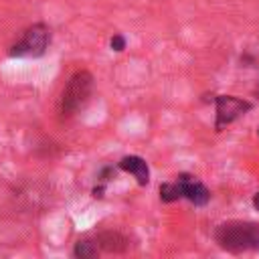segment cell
Returning a JSON list of instances; mask_svg holds the SVG:
<instances>
[{
	"mask_svg": "<svg viewBox=\"0 0 259 259\" xmlns=\"http://www.w3.org/2000/svg\"><path fill=\"white\" fill-rule=\"evenodd\" d=\"M214 241L229 253L259 251V223L229 221L214 229Z\"/></svg>",
	"mask_w": 259,
	"mask_h": 259,
	"instance_id": "obj_1",
	"label": "cell"
},
{
	"mask_svg": "<svg viewBox=\"0 0 259 259\" xmlns=\"http://www.w3.org/2000/svg\"><path fill=\"white\" fill-rule=\"evenodd\" d=\"M93 91V75L89 71H77L69 77V81L65 83L63 91H61V99H59V113L63 119L73 117L79 109H83V105L89 101Z\"/></svg>",
	"mask_w": 259,
	"mask_h": 259,
	"instance_id": "obj_2",
	"label": "cell"
},
{
	"mask_svg": "<svg viewBox=\"0 0 259 259\" xmlns=\"http://www.w3.org/2000/svg\"><path fill=\"white\" fill-rule=\"evenodd\" d=\"M51 45V28L45 22H36L32 26H28L22 34V38L18 42H14L8 51L10 57H28V59H36L42 57L47 53Z\"/></svg>",
	"mask_w": 259,
	"mask_h": 259,
	"instance_id": "obj_3",
	"label": "cell"
},
{
	"mask_svg": "<svg viewBox=\"0 0 259 259\" xmlns=\"http://www.w3.org/2000/svg\"><path fill=\"white\" fill-rule=\"evenodd\" d=\"M214 107H217V119H214V130L221 132L227 125H231L237 117H241L245 111L251 109V103L245 99H239L235 95H217L214 97Z\"/></svg>",
	"mask_w": 259,
	"mask_h": 259,
	"instance_id": "obj_4",
	"label": "cell"
},
{
	"mask_svg": "<svg viewBox=\"0 0 259 259\" xmlns=\"http://www.w3.org/2000/svg\"><path fill=\"white\" fill-rule=\"evenodd\" d=\"M176 182H178V186H180L182 198L190 200L194 206H204V204L210 200V190H208L196 176L178 174V176H176Z\"/></svg>",
	"mask_w": 259,
	"mask_h": 259,
	"instance_id": "obj_5",
	"label": "cell"
},
{
	"mask_svg": "<svg viewBox=\"0 0 259 259\" xmlns=\"http://www.w3.org/2000/svg\"><path fill=\"white\" fill-rule=\"evenodd\" d=\"M99 247V251H105V253H125L130 251L132 243H130V237L119 233V231H101L95 235L93 239Z\"/></svg>",
	"mask_w": 259,
	"mask_h": 259,
	"instance_id": "obj_6",
	"label": "cell"
},
{
	"mask_svg": "<svg viewBox=\"0 0 259 259\" xmlns=\"http://www.w3.org/2000/svg\"><path fill=\"white\" fill-rule=\"evenodd\" d=\"M117 168L123 170V172H127V174H132L140 186H146L150 182V166H148V162L142 156H136V154L123 156L117 162Z\"/></svg>",
	"mask_w": 259,
	"mask_h": 259,
	"instance_id": "obj_7",
	"label": "cell"
},
{
	"mask_svg": "<svg viewBox=\"0 0 259 259\" xmlns=\"http://www.w3.org/2000/svg\"><path fill=\"white\" fill-rule=\"evenodd\" d=\"M99 253H101V251H99L97 243L91 241V239L77 241V245H75V249H73V255L79 257V259H93V257H97Z\"/></svg>",
	"mask_w": 259,
	"mask_h": 259,
	"instance_id": "obj_8",
	"label": "cell"
},
{
	"mask_svg": "<svg viewBox=\"0 0 259 259\" xmlns=\"http://www.w3.org/2000/svg\"><path fill=\"white\" fill-rule=\"evenodd\" d=\"M178 198H182V194H180V186H178L176 180L174 182H164L160 186V200L162 202H174Z\"/></svg>",
	"mask_w": 259,
	"mask_h": 259,
	"instance_id": "obj_9",
	"label": "cell"
},
{
	"mask_svg": "<svg viewBox=\"0 0 259 259\" xmlns=\"http://www.w3.org/2000/svg\"><path fill=\"white\" fill-rule=\"evenodd\" d=\"M125 45H127V40H125L123 34H113L111 40H109V47H111V51H115V53H121V51L125 49Z\"/></svg>",
	"mask_w": 259,
	"mask_h": 259,
	"instance_id": "obj_10",
	"label": "cell"
},
{
	"mask_svg": "<svg viewBox=\"0 0 259 259\" xmlns=\"http://www.w3.org/2000/svg\"><path fill=\"white\" fill-rule=\"evenodd\" d=\"M91 192H93V198H103V192H105V184H99V186H95Z\"/></svg>",
	"mask_w": 259,
	"mask_h": 259,
	"instance_id": "obj_11",
	"label": "cell"
},
{
	"mask_svg": "<svg viewBox=\"0 0 259 259\" xmlns=\"http://www.w3.org/2000/svg\"><path fill=\"white\" fill-rule=\"evenodd\" d=\"M253 206H255V208L259 210V192H257V194L253 196Z\"/></svg>",
	"mask_w": 259,
	"mask_h": 259,
	"instance_id": "obj_12",
	"label": "cell"
},
{
	"mask_svg": "<svg viewBox=\"0 0 259 259\" xmlns=\"http://www.w3.org/2000/svg\"><path fill=\"white\" fill-rule=\"evenodd\" d=\"M257 134H259V127H257Z\"/></svg>",
	"mask_w": 259,
	"mask_h": 259,
	"instance_id": "obj_13",
	"label": "cell"
},
{
	"mask_svg": "<svg viewBox=\"0 0 259 259\" xmlns=\"http://www.w3.org/2000/svg\"><path fill=\"white\" fill-rule=\"evenodd\" d=\"M257 91H259V87H257Z\"/></svg>",
	"mask_w": 259,
	"mask_h": 259,
	"instance_id": "obj_14",
	"label": "cell"
}]
</instances>
